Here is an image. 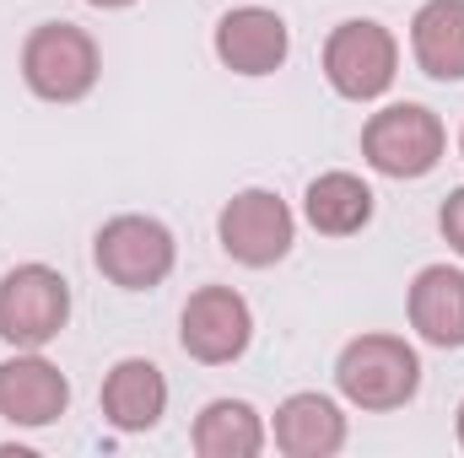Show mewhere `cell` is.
<instances>
[{
  "instance_id": "20",
  "label": "cell",
  "mask_w": 464,
  "mask_h": 458,
  "mask_svg": "<svg viewBox=\"0 0 464 458\" xmlns=\"http://www.w3.org/2000/svg\"><path fill=\"white\" fill-rule=\"evenodd\" d=\"M459 157H464V129H459Z\"/></svg>"
},
{
  "instance_id": "15",
  "label": "cell",
  "mask_w": 464,
  "mask_h": 458,
  "mask_svg": "<svg viewBox=\"0 0 464 458\" xmlns=\"http://www.w3.org/2000/svg\"><path fill=\"white\" fill-rule=\"evenodd\" d=\"M189 443H195L200 458H254L265 453L270 432H265V421H259V410L248 399H211L195 415Z\"/></svg>"
},
{
  "instance_id": "19",
  "label": "cell",
  "mask_w": 464,
  "mask_h": 458,
  "mask_svg": "<svg viewBox=\"0 0 464 458\" xmlns=\"http://www.w3.org/2000/svg\"><path fill=\"white\" fill-rule=\"evenodd\" d=\"M459 448H464V399H459Z\"/></svg>"
},
{
  "instance_id": "18",
  "label": "cell",
  "mask_w": 464,
  "mask_h": 458,
  "mask_svg": "<svg viewBox=\"0 0 464 458\" xmlns=\"http://www.w3.org/2000/svg\"><path fill=\"white\" fill-rule=\"evenodd\" d=\"M87 5H98V11H124V5H135V0H87Z\"/></svg>"
},
{
  "instance_id": "12",
  "label": "cell",
  "mask_w": 464,
  "mask_h": 458,
  "mask_svg": "<svg viewBox=\"0 0 464 458\" xmlns=\"http://www.w3.org/2000/svg\"><path fill=\"white\" fill-rule=\"evenodd\" d=\"M270 437L286 458H335L346 448V410L330 394H292L281 399Z\"/></svg>"
},
{
  "instance_id": "3",
  "label": "cell",
  "mask_w": 464,
  "mask_h": 458,
  "mask_svg": "<svg viewBox=\"0 0 464 458\" xmlns=\"http://www.w3.org/2000/svg\"><path fill=\"white\" fill-rule=\"evenodd\" d=\"M449 151V129L427 103H389L362 124V157L383 178H427Z\"/></svg>"
},
{
  "instance_id": "14",
  "label": "cell",
  "mask_w": 464,
  "mask_h": 458,
  "mask_svg": "<svg viewBox=\"0 0 464 458\" xmlns=\"http://www.w3.org/2000/svg\"><path fill=\"white\" fill-rule=\"evenodd\" d=\"M411 54L432 81H464V0H427L411 16Z\"/></svg>"
},
{
  "instance_id": "2",
  "label": "cell",
  "mask_w": 464,
  "mask_h": 458,
  "mask_svg": "<svg viewBox=\"0 0 464 458\" xmlns=\"http://www.w3.org/2000/svg\"><path fill=\"white\" fill-rule=\"evenodd\" d=\"M103 76L98 38L76 22H38L22 43V81L44 103H82Z\"/></svg>"
},
{
  "instance_id": "9",
  "label": "cell",
  "mask_w": 464,
  "mask_h": 458,
  "mask_svg": "<svg viewBox=\"0 0 464 458\" xmlns=\"http://www.w3.org/2000/svg\"><path fill=\"white\" fill-rule=\"evenodd\" d=\"M71 410V383L65 372L38 356V350H16L0 361V415L11 426H54Z\"/></svg>"
},
{
  "instance_id": "6",
  "label": "cell",
  "mask_w": 464,
  "mask_h": 458,
  "mask_svg": "<svg viewBox=\"0 0 464 458\" xmlns=\"http://www.w3.org/2000/svg\"><path fill=\"white\" fill-rule=\"evenodd\" d=\"M324 76L351 103L383 98L394 87V76H400V43H394V33L383 22H367V16L341 22L324 38Z\"/></svg>"
},
{
  "instance_id": "10",
  "label": "cell",
  "mask_w": 464,
  "mask_h": 458,
  "mask_svg": "<svg viewBox=\"0 0 464 458\" xmlns=\"http://www.w3.org/2000/svg\"><path fill=\"white\" fill-rule=\"evenodd\" d=\"M292 54V33L270 5H232L217 22V60L232 76H276Z\"/></svg>"
},
{
  "instance_id": "1",
  "label": "cell",
  "mask_w": 464,
  "mask_h": 458,
  "mask_svg": "<svg viewBox=\"0 0 464 458\" xmlns=\"http://www.w3.org/2000/svg\"><path fill=\"white\" fill-rule=\"evenodd\" d=\"M335 388L367 415L405 410L421 388V356L400 335H356L335 361Z\"/></svg>"
},
{
  "instance_id": "11",
  "label": "cell",
  "mask_w": 464,
  "mask_h": 458,
  "mask_svg": "<svg viewBox=\"0 0 464 458\" xmlns=\"http://www.w3.org/2000/svg\"><path fill=\"white\" fill-rule=\"evenodd\" d=\"M405 313H411V329L427 345L459 350L464 345V270H454V264H427L411 281Z\"/></svg>"
},
{
  "instance_id": "17",
  "label": "cell",
  "mask_w": 464,
  "mask_h": 458,
  "mask_svg": "<svg viewBox=\"0 0 464 458\" xmlns=\"http://www.w3.org/2000/svg\"><path fill=\"white\" fill-rule=\"evenodd\" d=\"M438 227H443V237H449V248H454V253H464V184L449 195V200H443Z\"/></svg>"
},
{
  "instance_id": "8",
  "label": "cell",
  "mask_w": 464,
  "mask_h": 458,
  "mask_svg": "<svg viewBox=\"0 0 464 458\" xmlns=\"http://www.w3.org/2000/svg\"><path fill=\"white\" fill-rule=\"evenodd\" d=\"M254 340V313L232 286H200L179 313V345L200 367H227Z\"/></svg>"
},
{
  "instance_id": "13",
  "label": "cell",
  "mask_w": 464,
  "mask_h": 458,
  "mask_svg": "<svg viewBox=\"0 0 464 458\" xmlns=\"http://www.w3.org/2000/svg\"><path fill=\"white\" fill-rule=\"evenodd\" d=\"M168 410V377L146 356H124L103 377V421L114 432H151Z\"/></svg>"
},
{
  "instance_id": "5",
  "label": "cell",
  "mask_w": 464,
  "mask_h": 458,
  "mask_svg": "<svg viewBox=\"0 0 464 458\" xmlns=\"http://www.w3.org/2000/svg\"><path fill=\"white\" fill-rule=\"evenodd\" d=\"M92 264L119 291H151L173 275L179 243L157 216H114L92 237Z\"/></svg>"
},
{
  "instance_id": "16",
  "label": "cell",
  "mask_w": 464,
  "mask_h": 458,
  "mask_svg": "<svg viewBox=\"0 0 464 458\" xmlns=\"http://www.w3.org/2000/svg\"><path fill=\"white\" fill-rule=\"evenodd\" d=\"M303 216L324 237H351L372 222V189L356 173H319L303 195Z\"/></svg>"
},
{
  "instance_id": "7",
  "label": "cell",
  "mask_w": 464,
  "mask_h": 458,
  "mask_svg": "<svg viewBox=\"0 0 464 458\" xmlns=\"http://www.w3.org/2000/svg\"><path fill=\"white\" fill-rule=\"evenodd\" d=\"M217 237H222V253L248 264V270H270L292 253V237H297V216L281 195L270 189H243L232 195L217 216Z\"/></svg>"
},
{
  "instance_id": "4",
  "label": "cell",
  "mask_w": 464,
  "mask_h": 458,
  "mask_svg": "<svg viewBox=\"0 0 464 458\" xmlns=\"http://www.w3.org/2000/svg\"><path fill=\"white\" fill-rule=\"evenodd\" d=\"M71 324V281L49 264H16L0 275V340L44 350Z\"/></svg>"
}]
</instances>
